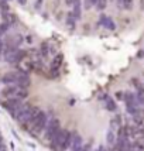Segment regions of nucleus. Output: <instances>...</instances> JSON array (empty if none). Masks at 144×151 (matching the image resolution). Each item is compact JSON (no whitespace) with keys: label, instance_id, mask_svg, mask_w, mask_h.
I'll list each match as a JSON object with an SVG mask.
<instances>
[{"label":"nucleus","instance_id":"4be33fe9","mask_svg":"<svg viewBox=\"0 0 144 151\" xmlns=\"http://www.w3.org/2000/svg\"><path fill=\"white\" fill-rule=\"evenodd\" d=\"M41 3H42V0H35V9H37V10L41 7Z\"/></svg>","mask_w":144,"mask_h":151},{"label":"nucleus","instance_id":"aec40b11","mask_svg":"<svg viewBox=\"0 0 144 151\" xmlns=\"http://www.w3.org/2000/svg\"><path fill=\"white\" fill-rule=\"evenodd\" d=\"M116 98L120 99V100H123V99H125V92H116Z\"/></svg>","mask_w":144,"mask_h":151},{"label":"nucleus","instance_id":"bb28decb","mask_svg":"<svg viewBox=\"0 0 144 151\" xmlns=\"http://www.w3.org/2000/svg\"><path fill=\"white\" fill-rule=\"evenodd\" d=\"M4 1H7V0H4Z\"/></svg>","mask_w":144,"mask_h":151},{"label":"nucleus","instance_id":"4468645a","mask_svg":"<svg viewBox=\"0 0 144 151\" xmlns=\"http://www.w3.org/2000/svg\"><path fill=\"white\" fill-rule=\"evenodd\" d=\"M105 103H106V109H107V110H110V112H116V109H117V105H116V102H114L113 99L106 98Z\"/></svg>","mask_w":144,"mask_h":151},{"label":"nucleus","instance_id":"a211bd4d","mask_svg":"<svg viewBox=\"0 0 144 151\" xmlns=\"http://www.w3.org/2000/svg\"><path fill=\"white\" fill-rule=\"evenodd\" d=\"M107 143L110 145H114V143H116V138H114V133L112 132V130H109V133H107Z\"/></svg>","mask_w":144,"mask_h":151},{"label":"nucleus","instance_id":"b1692460","mask_svg":"<svg viewBox=\"0 0 144 151\" xmlns=\"http://www.w3.org/2000/svg\"><path fill=\"white\" fill-rule=\"evenodd\" d=\"M73 1H75V0H65V4H68V6H72V4H73Z\"/></svg>","mask_w":144,"mask_h":151},{"label":"nucleus","instance_id":"7ed1b4c3","mask_svg":"<svg viewBox=\"0 0 144 151\" xmlns=\"http://www.w3.org/2000/svg\"><path fill=\"white\" fill-rule=\"evenodd\" d=\"M47 123H48V116H47L44 112H41V114L37 117V120H35L33 124H31L30 132H33L34 134H40L42 130H45Z\"/></svg>","mask_w":144,"mask_h":151},{"label":"nucleus","instance_id":"f03ea898","mask_svg":"<svg viewBox=\"0 0 144 151\" xmlns=\"http://www.w3.org/2000/svg\"><path fill=\"white\" fill-rule=\"evenodd\" d=\"M59 130H61V126H59V122L57 120V119H51V120H48L47 127H45V134H44L45 140L47 141H51L53 137L59 132Z\"/></svg>","mask_w":144,"mask_h":151},{"label":"nucleus","instance_id":"0eeeda50","mask_svg":"<svg viewBox=\"0 0 144 151\" xmlns=\"http://www.w3.org/2000/svg\"><path fill=\"white\" fill-rule=\"evenodd\" d=\"M16 85L21 88V89H28L30 85H31V78L27 71H20L19 72V78H17V82Z\"/></svg>","mask_w":144,"mask_h":151},{"label":"nucleus","instance_id":"412c9836","mask_svg":"<svg viewBox=\"0 0 144 151\" xmlns=\"http://www.w3.org/2000/svg\"><path fill=\"white\" fill-rule=\"evenodd\" d=\"M3 48H4V42H3V40H1V35H0V55L3 54Z\"/></svg>","mask_w":144,"mask_h":151},{"label":"nucleus","instance_id":"5701e85b","mask_svg":"<svg viewBox=\"0 0 144 151\" xmlns=\"http://www.w3.org/2000/svg\"><path fill=\"white\" fill-rule=\"evenodd\" d=\"M0 151H6V145L3 144V141H0Z\"/></svg>","mask_w":144,"mask_h":151},{"label":"nucleus","instance_id":"1a4fd4ad","mask_svg":"<svg viewBox=\"0 0 144 151\" xmlns=\"http://www.w3.org/2000/svg\"><path fill=\"white\" fill-rule=\"evenodd\" d=\"M99 26H103L105 28H107V30H114V28H116L113 20H112L110 17H107L106 14H100V17H99Z\"/></svg>","mask_w":144,"mask_h":151},{"label":"nucleus","instance_id":"f257e3e1","mask_svg":"<svg viewBox=\"0 0 144 151\" xmlns=\"http://www.w3.org/2000/svg\"><path fill=\"white\" fill-rule=\"evenodd\" d=\"M126 102V107H127V112L130 113V114H136L138 112V100L136 98V95L131 92H125V99H123Z\"/></svg>","mask_w":144,"mask_h":151},{"label":"nucleus","instance_id":"6ab92c4d","mask_svg":"<svg viewBox=\"0 0 144 151\" xmlns=\"http://www.w3.org/2000/svg\"><path fill=\"white\" fill-rule=\"evenodd\" d=\"M96 1H98V0H85V9L89 10L92 7H95L96 6Z\"/></svg>","mask_w":144,"mask_h":151},{"label":"nucleus","instance_id":"393cba45","mask_svg":"<svg viewBox=\"0 0 144 151\" xmlns=\"http://www.w3.org/2000/svg\"><path fill=\"white\" fill-rule=\"evenodd\" d=\"M96 151H109V150H106L105 147H103V145H99V148Z\"/></svg>","mask_w":144,"mask_h":151},{"label":"nucleus","instance_id":"9b49d317","mask_svg":"<svg viewBox=\"0 0 144 151\" xmlns=\"http://www.w3.org/2000/svg\"><path fill=\"white\" fill-rule=\"evenodd\" d=\"M62 58H64V57H62V54H58V55H57V57H55V58L53 59V62H51V72H58V69H59V66L62 65Z\"/></svg>","mask_w":144,"mask_h":151},{"label":"nucleus","instance_id":"f8f14e48","mask_svg":"<svg viewBox=\"0 0 144 151\" xmlns=\"http://www.w3.org/2000/svg\"><path fill=\"white\" fill-rule=\"evenodd\" d=\"M72 6H73V12H72V14L75 16V19L76 20H81V16H82V1H81V0H75Z\"/></svg>","mask_w":144,"mask_h":151},{"label":"nucleus","instance_id":"2eb2a0df","mask_svg":"<svg viewBox=\"0 0 144 151\" xmlns=\"http://www.w3.org/2000/svg\"><path fill=\"white\" fill-rule=\"evenodd\" d=\"M136 98H137V100H138V103H140V105H144V88H143V86L137 88Z\"/></svg>","mask_w":144,"mask_h":151},{"label":"nucleus","instance_id":"ddd939ff","mask_svg":"<svg viewBox=\"0 0 144 151\" xmlns=\"http://www.w3.org/2000/svg\"><path fill=\"white\" fill-rule=\"evenodd\" d=\"M66 26H69V28H71V30H73V28H75V26H76V21H78V20L75 19V16H73V14L72 13H68L66 14Z\"/></svg>","mask_w":144,"mask_h":151},{"label":"nucleus","instance_id":"dca6fc26","mask_svg":"<svg viewBox=\"0 0 144 151\" xmlns=\"http://www.w3.org/2000/svg\"><path fill=\"white\" fill-rule=\"evenodd\" d=\"M16 96L24 100L26 98H28V91H27V89H21V88H19V91H17V93H16Z\"/></svg>","mask_w":144,"mask_h":151},{"label":"nucleus","instance_id":"20e7f679","mask_svg":"<svg viewBox=\"0 0 144 151\" xmlns=\"http://www.w3.org/2000/svg\"><path fill=\"white\" fill-rule=\"evenodd\" d=\"M66 134H68V130H59L55 136L53 137V140L50 141V147H51V150L53 151H59L61 150V145L64 144V140H65Z\"/></svg>","mask_w":144,"mask_h":151},{"label":"nucleus","instance_id":"6e6552de","mask_svg":"<svg viewBox=\"0 0 144 151\" xmlns=\"http://www.w3.org/2000/svg\"><path fill=\"white\" fill-rule=\"evenodd\" d=\"M17 78H19V72H7L0 78V82L4 85H12L17 82Z\"/></svg>","mask_w":144,"mask_h":151},{"label":"nucleus","instance_id":"9d476101","mask_svg":"<svg viewBox=\"0 0 144 151\" xmlns=\"http://www.w3.org/2000/svg\"><path fill=\"white\" fill-rule=\"evenodd\" d=\"M19 91V86L16 83H12V85H6V88H3L1 91V95L4 98H12V96H16V93Z\"/></svg>","mask_w":144,"mask_h":151},{"label":"nucleus","instance_id":"a878e982","mask_svg":"<svg viewBox=\"0 0 144 151\" xmlns=\"http://www.w3.org/2000/svg\"><path fill=\"white\" fill-rule=\"evenodd\" d=\"M17 1H19V3L21 4V6H24V4L27 3V0H17Z\"/></svg>","mask_w":144,"mask_h":151},{"label":"nucleus","instance_id":"39448f33","mask_svg":"<svg viewBox=\"0 0 144 151\" xmlns=\"http://www.w3.org/2000/svg\"><path fill=\"white\" fill-rule=\"evenodd\" d=\"M27 57V51L24 50H16L14 52L9 54L4 57V61L9 62V64H20V62H23Z\"/></svg>","mask_w":144,"mask_h":151},{"label":"nucleus","instance_id":"423d86ee","mask_svg":"<svg viewBox=\"0 0 144 151\" xmlns=\"http://www.w3.org/2000/svg\"><path fill=\"white\" fill-rule=\"evenodd\" d=\"M23 105V99L17 98V96H12V98H7V100H4V102H1V106L4 107V109H7L9 112L12 113L13 110H16L19 106Z\"/></svg>","mask_w":144,"mask_h":151},{"label":"nucleus","instance_id":"f3484780","mask_svg":"<svg viewBox=\"0 0 144 151\" xmlns=\"http://www.w3.org/2000/svg\"><path fill=\"white\" fill-rule=\"evenodd\" d=\"M106 6H107V0H98L95 7H96L98 10H105Z\"/></svg>","mask_w":144,"mask_h":151}]
</instances>
